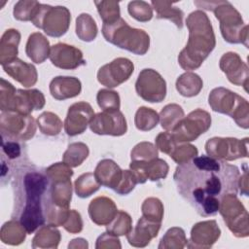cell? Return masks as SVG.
Returning a JSON list of instances; mask_svg holds the SVG:
<instances>
[{"instance_id":"obj_1","label":"cell","mask_w":249,"mask_h":249,"mask_svg":"<svg viewBox=\"0 0 249 249\" xmlns=\"http://www.w3.org/2000/svg\"><path fill=\"white\" fill-rule=\"evenodd\" d=\"M239 176L236 165L202 155L178 165L173 178L180 196L199 215L208 217L218 212L224 196L237 194Z\"/></svg>"},{"instance_id":"obj_2","label":"cell","mask_w":249,"mask_h":249,"mask_svg":"<svg viewBox=\"0 0 249 249\" xmlns=\"http://www.w3.org/2000/svg\"><path fill=\"white\" fill-rule=\"evenodd\" d=\"M49 184L46 174L34 168L25 169L16 180L15 211L28 234L46 224L45 199Z\"/></svg>"},{"instance_id":"obj_3","label":"cell","mask_w":249,"mask_h":249,"mask_svg":"<svg viewBox=\"0 0 249 249\" xmlns=\"http://www.w3.org/2000/svg\"><path fill=\"white\" fill-rule=\"evenodd\" d=\"M186 24L189 39L178 55V63L184 70L191 72L199 68L208 57L216 46V39L208 16L200 10L192 12L186 19Z\"/></svg>"},{"instance_id":"obj_4","label":"cell","mask_w":249,"mask_h":249,"mask_svg":"<svg viewBox=\"0 0 249 249\" xmlns=\"http://www.w3.org/2000/svg\"><path fill=\"white\" fill-rule=\"evenodd\" d=\"M195 5L213 11L220 21L221 34L230 44H243L248 48V25L240 13L228 1H195Z\"/></svg>"},{"instance_id":"obj_5","label":"cell","mask_w":249,"mask_h":249,"mask_svg":"<svg viewBox=\"0 0 249 249\" xmlns=\"http://www.w3.org/2000/svg\"><path fill=\"white\" fill-rule=\"evenodd\" d=\"M102 34L107 42L134 54L143 55L150 47L149 35L143 29L130 27L122 18L113 23L103 24Z\"/></svg>"},{"instance_id":"obj_6","label":"cell","mask_w":249,"mask_h":249,"mask_svg":"<svg viewBox=\"0 0 249 249\" xmlns=\"http://www.w3.org/2000/svg\"><path fill=\"white\" fill-rule=\"evenodd\" d=\"M208 103L214 112L230 116L238 126L249 127L248 101L237 93L223 87L215 88L209 93Z\"/></svg>"},{"instance_id":"obj_7","label":"cell","mask_w":249,"mask_h":249,"mask_svg":"<svg viewBox=\"0 0 249 249\" xmlns=\"http://www.w3.org/2000/svg\"><path fill=\"white\" fill-rule=\"evenodd\" d=\"M71 20L70 11L64 6H38L31 22L51 37H61L69 28Z\"/></svg>"},{"instance_id":"obj_8","label":"cell","mask_w":249,"mask_h":249,"mask_svg":"<svg viewBox=\"0 0 249 249\" xmlns=\"http://www.w3.org/2000/svg\"><path fill=\"white\" fill-rule=\"evenodd\" d=\"M229 230L236 237L249 235L248 212L236 194H227L220 200L219 210Z\"/></svg>"},{"instance_id":"obj_9","label":"cell","mask_w":249,"mask_h":249,"mask_svg":"<svg viewBox=\"0 0 249 249\" xmlns=\"http://www.w3.org/2000/svg\"><path fill=\"white\" fill-rule=\"evenodd\" d=\"M37 124L31 115L15 111H2L0 115V131L2 139L27 141L36 132Z\"/></svg>"},{"instance_id":"obj_10","label":"cell","mask_w":249,"mask_h":249,"mask_svg":"<svg viewBox=\"0 0 249 249\" xmlns=\"http://www.w3.org/2000/svg\"><path fill=\"white\" fill-rule=\"evenodd\" d=\"M211 126L210 114L197 108L184 117L171 132L176 143H188L205 133Z\"/></svg>"},{"instance_id":"obj_11","label":"cell","mask_w":249,"mask_h":249,"mask_svg":"<svg viewBox=\"0 0 249 249\" xmlns=\"http://www.w3.org/2000/svg\"><path fill=\"white\" fill-rule=\"evenodd\" d=\"M207 156L214 159L231 161L248 157V138L237 139L233 137H213L206 141Z\"/></svg>"},{"instance_id":"obj_12","label":"cell","mask_w":249,"mask_h":249,"mask_svg":"<svg viewBox=\"0 0 249 249\" xmlns=\"http://www.w3.org/2000/svg\"><path fill=\"white\" fill-rule=\"evenodd\" d=\"M137 94L150 103L161 102L166 96V82L154 69L145 68L139 73L135 82Z\"/></svg>"},{"instance_id":"obj_13","label":"cell","mask_w":249,"mask_h":249,"mask_svg":"<svg viewBox=\"0 0 249 249\" xmlns=\"http://www.w3.org/2000/svg\"><path fill=\"white\" fill-rule=\"evenodd\" d=\"M89 128L98 135L122 136L125 134L127 124L120 110H103L93 116L89 123Z\"/></svg>"},{"instance_id":"obj_14","label":"cell","mask_w":249,"mask_h":249,"mask_svg":"<svg viewBox=\"0 0 249 249\" xmlns=\"http://www.w3.org/2000/svg\"><path fill=\"white\" fill-rule=\"evenodd\" d=\"M134 71L133 62L126 57H117L101 66L97 72V80L109 89L116 88L126 82Z\"/></svg>"},{"instance_id":"obj_15","label":"cell","mask_w":249,"mask_h":249,"mask_svg":"<svg viewBox=\"0 0 249 249\" xmlns=\"http://www.w3.org/2000/svg\"><path fill=\"white\" fill-rule=\"evenodd\" d=\"M94 115L91 105L88 102L80 101L72 104L68 108L63 124L66 134L76 136L85 132Z\"/></svg>"},{"instance_id":"obj_16","label":"cell","mask_w":249,"mask_h":249,"mask_svg":"<svg viewBox=\"0 0 249 249\" xmlns=\"http://www.w3.org/2000/svg\"><path fill=\"white\" fill-rule=\"evenodd\" d=\"M129 170L134 175L137 184H144L147 180L158 181L164 179L169 170L167 162L160 158L151 160H131Z\"/></svg>"},{"instance_id":"obj_17","label":"cell","mask_w":249,"mask_h":249,"mask_svg":"<svg viewBox=\"0 0 249 249\" xmlns=\"http://www.w3.org/2000/svg\"><path fill=\"white\" fill-rule=\"evenodd\" d=\"M219 66L231 84L242 86L247 91L249 69L236 53L229 52L224 53L220 58Z\"/></svg>"},{"instance_id":"obj_18","label":"cell","mask_w":249,"mask_h":249,"mask_svg":"<svg viewBox=\"0 0 249 249\" xmlns=\"http://www.w3.org/2000/svg\"><path fill=\"white\" fill-rule=\"evenodd\" d=\"M49 57L52 63L60 69L73 70L86 64L82 51L65 43H57L52 46Z\"/></svg>"},{"instance_id":"obj_19","label":"cell","mask_w":249,"mask_h":249,"mask_svg":"<svg viewBox=\"0 0 249 249\" xmlns=\"http://www.w3.org/2000/svg\"><path fill=\"white\" fill-rule=\"evenodd\" d=\"M221 235V230L215 220L201 221L194 225L191 230L188 248L207 249L213 246Z\"/></svg>"},{"instance_id":"obj_20","label":"cell","mask_w":249,"mask_h":249,"mask_svg":"<svg viewBox=\"0 0 249 249\" xmlns=\"http://www.w3.org/2000/svg\"><path fill=\"white\" fill-rule=\"evenodd\" d=\"M161 223L142 216L136 226L126 234V239L131 246L145 247L155 238L160 229Z\"/></svg>"},{"instance_id":"obj_21","label":"cell","mask_w":249,"mask_h":249,"mask_svg":"<svg viewBox=\"0 0 249 249\" xmlns=\"http://www.w3.org/2000/svg\"><path fill=\"white\" fill-rule=\"evenodd\" d=\"M45 106V96L39 89H17L12 110L24 115H30L34 110H40Z\"/></svg>"},{"instance_id":"obj_22","label":"cell","mask_w":249,"mask_h":249,"mask_svg":"<svg viewBox=\"0 0 249 249\" xmlns=\"http://www.w3.org/2000/svg\"><path fill=\"white\" fill-rule=\"evenodd\" d=\"M118 211L115 202L107 196H97L89 204V218L97 226H107Z\"/></svg>"},{"instance_id":"obj_23","label":"cell","mask_w":249,"mask_h":249,"mask_svg":"<svg viewBox=\"0 0 249 249\" xmlns=\"http://www.w3.org/2000/svg\"><path fill=\"white\" fill-rule=\"evenodd\" d=\"M2 67L9 76L25 88L34 86L38 80L36 67L33 64L27 63L18 57Z\"/></svg>"},{"instance_id":"obj_24","label":"cell","mask_w":249,"mask_h":249,"mask_svg":"<svg viewBox=\"0 0 249 249\" xmlns=\"http://www.w3.org/2000/svg\"><path fill=\"white\" fill-rule=\"evenodd\" d=\"M82 84L76 77L57 76L50 83L51 95L56 100L73 98L81 93Z\"/></svg>"},{"instance_id":"obj_25","label":"cell","mask_w":249,"mask_h":249,"mask_svg":"<svg viewBox=\"0 0 249 249\" xmlns=\"http://www.w3.org/2000/svg\"><path fill=\"white\" fill-rule=\"evenodd\" d=\"M123 171L113 160L104 159L97 163L93 173L101 186L115 191L123 178Z\"/></svg>"},{"instance_id":"obj_26","label":"cell","mask_w":249,"mask_h":249,"mask_svg":"<svg viewBox=\"0 0 249 249\" xmlns=\"http://www.w3.org/2000/svg\"><path fill=\"white\" fill-rule=\"evenodd\" d=\"M49 189L47 193V199L53 205L69 209L72 198V183L71 179L49 181Z\"/></svg>"},{"instance_id":"obj_27","label":"cell","mask_w":249,"mask_h":249,"mask_svg":"<svg viewBox=\"0 0 249 249\" xmlns=\"http://www.w3.org/2000/svg\"><path fill=\"white\" fill-rule=\"evenodd\" d=\"M50 51L49 40L42 33L34 32L29 35L25 46V53L32 62L43 63L50 56Z\"/></svg>"},{"instance_id":"obj_28","label":"cell","mask_w":249,"mask_h":249,"mask_svg":"<svg viewBox=\"0 0 249 249\" xmlns=\"http://www.w3.org/2000/svg\"><path fill=\"white\" fill-rule=\"evenodd\" d=\"M19 42L20 33L18 30L10 28L3 33L0 40V63L2 66L17 58Z\"/></svg>"},{"instance_id":"obj_29","label":"cell","mask_w":249,"mask_h":249,"mask_svg":"<svg viewBox=\"0 0 249 249\" xmlns=\"http://www.w3.org/2000/svg\"><path fill=\"white\" fill-rule=\"evenodd\" d=\"M61 235L56 227L43 225L39 228L32 239V248H57Z\"/></svg>"},{"instance_id":"obj_30","label":"cell","mask_w":249,"mask_h":249,"mask_svg":"<svg viewBox=\"0 0 249 249\" xmlns=\"http://www.w3.org/2000/svg\"><path fill=\"white\" fill-rule=\"evenodd\" d=\"M153 9L157 13V18L169 19L171 20L179 29L183 28V18L184 12L178 7L174 6L173 2L170 1H158L153 0L151 2Z\"/></svg>"},{"instance_id":"obj_31","label":"cell","mask_w":249,"mask_h":249,"mask_svg":"<svg viewBox=\"0 0 249 249\" xmlns=\"http://www.w3.org/2000/svg\"><path fill=\"white\" fill-rule=\"evenodd\" d=\"M177 91L185 97H193L197 95L203 87L202 79L196 73L185 72L176 80Z\"/></svg>"},{"instance_id":"obj_32","label":"cell","mask_w":249,"mask_h":249,"mask_svg":"<svg viewBox=\"0 0 249 249\" xmlns=\"http://www.w3.org/2000/svg\"><path fill=\"white\" fill-rule=\"evenodd\" d=\"M26 233L27 231L21 223L16 219H12L1 227L0 238L5 244L19 245L24 241Z\"/></svg>"},{"instance_id":"obj_33","label":"cell","mask_w":249,"mask_h":249,"mask_svg":"<svg viewBox=\"0 0 249 249\" xmlns=\"http://www.w3.org/2000/svg\"><path fill=\"white\" fill-rule=\"evenodd\" d=\"M98 28L93 18L83 13L76 18V35L84 42H91L97 36Z\"/></svg>"},{"instance_id":"obj_34","label":"cell","mask_w":249,"mask_h":249,"mask_svg":"<svg viewBox=\"0 0 249 249\" xmlns=\"http://www.w3.org/2000/svg\"><path fill=\"white\" fill-rule=\"evenodd\" d=\"M160 125L165 131H172L177 124L185 117L184 110L176 103L165 105L160 113Z\"/></svg>"},{"instance_id":"obj_35","label":"cell","mask_w":249,"mask_h":249,"mask_svg":"<svg viewBox=\"0 0 249 249\" xmlns=\"http://www.w3.org/2000/svg\"><path fill=\"white\" fill-rule=\"evenodd\" d=\"M89 147L83 142L71 143L63 154L62 160L70 167H77L81 165L89 157Z\"/></svg>"},{"instance_id":"obj_36","label":"cell","mask_w":249,"mask_h":249,"mask_svg":"<svg viewBox=\"0 0 249 249\" xmlns=\"http://www.w3.org/2000/svg\"><path fill=\"white\" fill-rule=\"evenodd\" d=\"M188 239L182 228L172 227L167 230L165 234L161 237L159 249H182L187 245Z\"/></svg>"},{"instance_id":"obj_37","label":"cell","mask_w":249,"mask_h":249,"mask_svg":"<svg viewBox=\"0 0 249 249\" xmlns=\"http://www.w3.org/2000/svg\"><path fill=\"white\" fill-rule=\"evenodd\" d=\"M100 184L94 176V173L87 172L79 176L74 183L75 193L81 198H86L99 190Z\"/></svg>"},{"instance_id":"obj_38","label":"cell","mask_w":249,"mask_h":249,"mask_svg":"<svg viewBox=\"0 0 249 249\" xmlns=\"http://www.w3.org/2000/svg\"><path fill=\"white\" fill-rule=\"evenodd\" d=\"M36 122L40 131L48 136L58 135L63 125L59 117L52 112H43Z\"/></svg>"},{"instance_id":"obj_39","label":"cell","mask_w":249,"mask_h":249,"mask_svg":"<svg viewBox=\"0 0 249 249\" xmlns=\"http://www.w3.org/2000/svg\"><path fill=\"white\" fill-rule=\"evenodd\" d=\"M160 122V116L152 108L140 107L137 109L134 117V124L137 129L141 131H149L157 126Z\"/></svg>"},{"instance_id":"obj_40","label":"cell","mask_w":249,"mask_h":249,"mask_svg":"<svg viewBox=\"0 0 249 249\" xmlns=\"http://www.w3.org/2000/svg\"><path fill=\"white\" fill-rule=\"evenodd\" d=\"M132 229V219L130 215L123 210H119L115 218L106 226L108 232L121 236L126 235Z\"/></svg>"},{"instance_id":"obj_41","label":"cell","mask_w":249,"mask_h":249,"mask_svg":"<svg viewBox=\"0 0 249 249\" xmlns=\"http://www.w3.org/2000/svg\"><path fill=\"white\" fill-rule=\"evenodd\" d=\"M98 14L103 21V24H109L117 21L121 18L119 2L114 0L94 1Z\"/></svg>"},{"instance_id":"obj_42","label":"cell","mask_w":249,"mask_h":249,"mask_svg":"<svg viewBox=\"0 0 249 249\" xmlns=\"http://www.w3.org/2000/svg\"><path fill=\"white\" fill-rule=\"evenodd\" d=\"M197 154L198 151L196 146L189 143H177L168 156L180 165L192 160Z\"/></svg>"},{"instance_id":"obj_43","label":"cell","mask_w":249,"mask_h":249,"mask_svg":"<svg viewBox=\"0 0 249 249\" xmlns=\"http://www.w3.org/2000/svg\"><path fill=\"white\" fill-rule=\"evenodd\" d=\"M141 211H142V216L161 223L164 209H163L162 202L159 198L157 197L146 198L141 205Z\"/></svg>"},{"instance_id":"obj_44","label":"cell","mask_w":249,"mask_h":249,"mask_svg":"<svg viewBox=\"0 0 249 249\" xmlns=\"http://www.w3.org/2000/svg\"><path fill=\"white\" fill-rule=\"evenodd\" d=\"M40 3L35 0H20L14 7V18L21 21H31Z\"/></svg>"},{"instance_id":"obj_45","label":"cell","mask_w":249,"mask_h":249,"mask_svg":"<svg viewBox=\"0 0 249 249\" xmlns=\"http://www.w3.org/2000/svg\"><path fill=\"white\" fill-rule=\"evenodd\" d=\"M129 15L140 22H147L153 18V7L145 1H131L128 3Z\"/></svg>"},{"instance_id":"obj_46","label":"cell","mask_w":249,"mask_h":249,"mask_svg":"<svg viewBox=\"0 0 249 249\" xmlns=\"http://www.w3.org/2000/svg\"><path fill=\"white\" fill-rule=\"evenodd\" d=\"M96 100L98 106L102 110H120L121 99L119 93L115 90L107 89H99L96 95Z\"/></svg>"},{"instance_id":"obj_47","label":"cell","mask_w":249,"mask_h":249,"mask_svg":"<svg viewBox=\"0 0 249 249\" xmlns=\"http://www.w3.org/2000/svg\"><path fill=\"white\" fill-rule=\"evenodd\" d=\"M131 160H151L158 158V149L151 142H140L130 153Z\"/></svg>"},{"instance_id":"obj_48","label":"cell","mask_w":249,"mask_h":249,"mask_svg":"<svg viewBox=\"0 0 249 249\" xmlns=\"http://www.w3.org/2000/svg\"><path fill=\"white\" fill-rule=\"evenodd\" d=\"M45 174L49 181H59L68 180L73 176V171L69 165L62 162H55L50 165L46 170Z\"/></svg>"},{"instance_id":"obj_49","label":"cell","mask_w":249,"mask_h":249,"mask_svg":"<svg viewBox=\"0 0 249 249\" xmlns=\"http://www.w3.org/2000/svg\"><path fill=\"white\" fill-rule=\"evenodd\" d=\"M16 88L5 79H0V109L1 111H11L16 94Z\"/></svg>"},{"instance_id":"obj_50","label":"cell","mask_w":249,"mask_h":249,"mask_svg":"<svg viewBox=\"0 0 249 249\" xmlns=\"http://www.w3.org/2000/svg\"><path fill=\"white\" fill-rule=\"evenodd\" d=\"M83 220L78 211L72 209L69 211V214L62 225V227L70 233H79L83 230Z\"/></svg>"},{"instance_id":"obj_51","label":"cell","mask_w":249,"mask_h":249,"mask_svg":"<svg viewBox=\"0 0 249 249\" xmlns=\"http://www.w3.org/2000/svg\"><path fill=\"white\" fill-rule=\"evenodd\" d=\"M137 184V181L132 174L130 170H124L123 171V178L115 190V192L121 196H125L128 195L130 192L133 191Z\"/></svg>"},{"instance_id":"obj_52","label":"cell","mask_w":249,"mask_h":249,"mask_svg":"<svg viewBox=\"0 0 249 249\" xmlns=\"http://www.w3.org/2000/svg\"><path fill=\"white\" fill-rule=\"evenodd\" d=\"M177 143L175 142L171 132H160L156 137V147L160 152L169 155Z\"/></svg>"},{"instance_id":"obj_53","label":"cell","mask_w":249,"mask_h":249,"mask_svg":"<svg viewBox=\"0 0 249 249\" xmlns=\"http://www.w3.org/2000/svg\"><path fill=\"white\" fill-rule=\"evenodd\" d=\"M96 249H102V248H122L120 239L117 235H114L108 231L103 232L101 235H99L96 239L95 244Z\"/></svg>"},{"instance_id":"obj_54","label":"cell","mask_w":249,"mask_h":249,"mask_svg":"<svg viewBox=\"0 0 249 249\" xmlns=\"http://www.w3.org/2000/svg\"><path fill=\"white\" fill-rule=\"evenodd\" d=\"M2 150L10 160L17 159L21 155L20 145L18 141L2 139Z\"/></svg>"},{"instance_id":"obj_55","label":"cell","mask_w":249,"mask_h":249,"mask_svg":"<svg viewBox=\"0 0 249 249\" xmlns=\"http://www.w3.org/2000/svg\"><path fill=\"white\" fill-rule=\"evenodd\" d=\"M244 168L245 169L243 170V174H241V176L238 178V188L240 194L248 196V169L246 164H244Z\"/></svg>"},{"instance_id":"obj_56","label":"cell","mask_w":249,"mask_h":249,"mask_svg":"<svg viewBox=\"0 0 249 249\" xmlns=\"http://www.w3.org/2000/svg\"><path fill=\"white\" fill-rule=\"evenodd\" d=\"M88 247H89L88 241L81 237L72 239L71 242L68 244V248H88Z\"/></svg>"}]
</instances>
